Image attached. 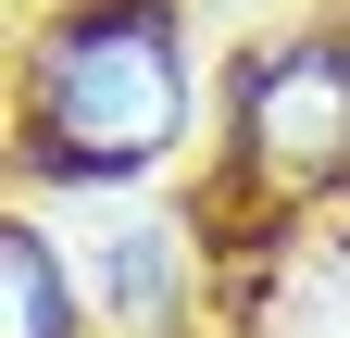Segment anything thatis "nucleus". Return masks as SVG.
Listing matches in <instances>:
<instances>
[{
    "instance_id": "1",
    "label": "nucleus",
    "mask_w": 350,
    "mask_h": 338,
    "mask_svg": "<svg viewBox=\"0 0 350 338\" xmlns=\"http://www.w3.org/2000/svg\"><path fill=\"white\" fill-rule=\"evenodd\" d=\"M188 125V51L163 0H75L25 63V151L51 176H138Z\"/></svg>"
},
{
    "instance_id": "2",
    "label": "nucleus",
    "mask_w": 350,
    "mask_h": 338,
    "mask_svg": "<svg viewBox=\"0 0 350 338\" xmlns=\"http://www.w3.org/2000/svg\"><path fill=\"white\" fill-rule=\"evenodd\" d=\"M238 163L275 200L350 176V38H275L262 63H238Z\"/></svg>"
},
{
    "instance_id": "3",
    "label": "nucleus",
    "mask_w": 350,
    "mask_h": 338,
    "mask_svg": "<svg viewBox=\"0 0 350 338\" xmlns=\"http://www.w3.org/2000/svg\"><path fill=\"white\" fill-rule=\"evenodd\" d=\"M100 301L125 326H175L188 313V213H125L100 250Z\"/></svg>"
},
{
    "instance_id": "4",
    "label": "nucleus",
    "mask_w": 350,
    "mask_h": 338,
    "mask_svg": "<svg viewBox=\"0 0 350 338\" xmlns=\"http://www.w3.org/2000/svg\"><path fill=\"white\" fill-rule=\"evenodd\" d=\"M0 338H75V301H63V263L38 226H0Z\"/></svg>"
}]
</instances>
